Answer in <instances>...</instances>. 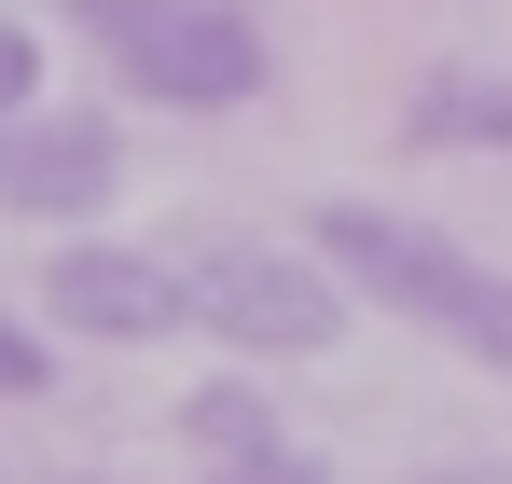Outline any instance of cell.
<instances>
[{"label":"cell","mask_w":512,"mask_h":484,"mask_svg":"<svg viewBox=\"0 0 512 484\" xmlns=\"http://www.w3.org/2000/svg\"><path fill=\"white\" fill-rule=\"evenodd\" d=\"M0 484H14V471H0Z\"/></svg>","instance_id":"cell-11"},{"label":"cell","mask_w":512,"mask_h":484,"mask_svg":"<svg viewBox=\"0 0 512 484\" xmlns=\"http://www.w3.org/2000/svg\"><path fill=\"white\" fill-rule=\"evenodd\" d=\"M42 305L70 332H111V346L194 319V305H180V263H153V249H56V263H42Z\"/></svg>","instance_id":"cell-5"},{"label":"cell","mask_w":512,"mask_h":484,"mask_svg":"<svg viewBox=\"0 0 512 484\" xmlns=\"http://www.w3.org/2000/svg\"><path fill=\"white\" fill-rule=\"evenodd\" d=\"M111 180H125L111 111H14V125H0V208H28V222L111 208Z\"/></svg>","instance_id":"cell-4"},{"label":"cell","mask_w":512,"mask_h":484,"mask_svg":"<svg viewBox=\"0 0 512 484\" xmlns=\"http://www.w3.org/2000/svg\"><path fill=\"white\" fill-rule=\"evenodd\" d=\"M180 305L194 332H222L236 360H305V346H333V277L305 263V249H194L180 263Z\"/></svg>","instance_id":"cell-3"},{"label":"cell","mask_w":512,"mask_h":484,"mask_svg":"<svg viewBox=\"0 0 512 484\" xmlns=\"http://www.w3.org/2000/svg\"><path fill=\"white\" fill-rule=\"evenodd\" d=\"M70 14H84L97 56L139 83V97H167V111H236V97H263V28L236 0H70Z\"/></svg>","instance_id":"cell-2"},{"label":"cell","mask_w":512,"mask_h":484,"mask_svg":"<svg viewBox=\"0 0 512 484\" xmlns=\"http://www.w3.org/2000/svg\"><path fill=\"white\" fill-rule=\"evenodd\" d=\"M42 374H56V360H42V346H28V332L0 319V402H28V388H42Z\"/></svg>","instance_id":"cell-9"},{"label":"cell","mask_w":512,"mask_h":484,"mask_svg":"<svg viewBox=\"0 0 512 484\" xmlns=\"http://www.w3.org/2000/svg\"><path fill=\"white\" fill-rule=\"evenodd\" d=\"M208 484H319V471H305V457L277 443V457H236V471H208Z\"/></svg>","instance_id":"cell-10"},{"label":"cell","mask_w":512,"mask_h":484,"mask_svg":"<svg viewBox=\"0 0 512 484\" xmlns=\"http://www.w3.org/2000/svg\"><path fill=\"white\" fill-rule=\"evenodd\" d=\"M416 139L429 153H512V83H485V70L416 83Z\"/></svg>","instance_id":"cell-6"},{"label":"cell","mask_w":512,"mask_h":484,"mask_svg":"<svg viewBox=\"0 0 512 484\" xmlns=\"http://www.w3.org/2000/svg\"><path fill=\"white\" fill-rule=\"evenodd\" d=\"M180 429H194L222 471H236V457H277V415H263L250 388H194V402H180Z\"/></svg>","instance_id":"cell-7"},{"label":"cell","mask_w":512,"mask_h":484,"mask_svg":"<svg viewBox=\"0 0 512 484\" xmlns=\"http://www.w3.org/2000/svg\"><path fill=\"white\" fill-rule=\"evenodd\" d=\"M14 111H42V42L0 14V125H14Z\"/></svg>","instance_id":"cell-8"},{"label":"cell","mask_w":512,"mask_h":484,"mask_svg":"<svg viewBox=\"0 0 512 484\" xmlns=\"http://www.w3.org/2000/svg\"><path fill=\"white\" fill-rule=\"evenodd\" d=\"M319 249H333L346 291H374L388 319H416V332H443L457 360L512 374V277L499 263H471L457 236H429V222H402V208H360V194L319 208Z\"/></svg>","instance_id":"cell-1"}]
</instances>
